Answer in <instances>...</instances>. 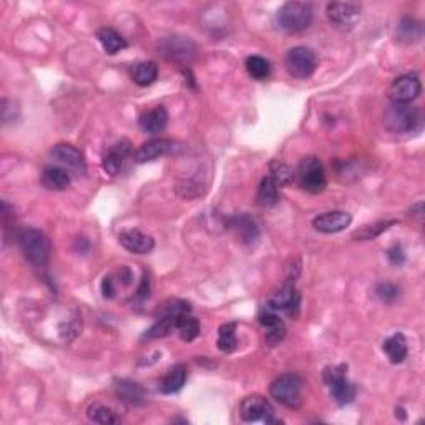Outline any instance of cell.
Here are the masks:
<instances>
[{
  "label": "cell",
  "mask_w": 425,
  "mask_h": 425,
  "mask_svg": "<svg viewBox=\"0 0 425 425\" xmlns=\"http://www.w3.org/2000/svg\"><path fill=\"white\" fill-rule=\"evenodd\" d=\"M314 10L308 2H286L279 7L276 13V24L279 30L286 34H301L312 24Z\"/></svg>",
  "instance_id": "6da1fadb"
},
{
  "label": "cell",
  "mask_w": 425,
  "mask_h": 425,
  "mask_svg": "<svg viewBox=\"0 0 425 425\" xmlns=\"http://www.w3.org/2000/svg\"><path fill=\"white\" fill-rule=\"evenodd\" d=\"M19 246L24 258L35 268H45L50 259V241L38 229H25L19 234Z\"/></svg>",
  "instance_id": "7a4b0ae2"
},
{
  "label": "cell",
  "mask_w": 425,
  "mask_h": 425,
  "mask_svg": "<svg viewBox=\"0 0 425 425\" xmlns=\"http://www.w3.org/2000/svg\"><path fill=\"white\" fill-rule=\"evenodd\" d=\"M304 380L299 374L287 372V374L279 375L273 384L269 385V392L273 398H276L279 404H282L287 409H298L301 405V396H303Z\"/></svg>",
  "instance_id": "3957f363"
},
{
  "label": "cell",
  "mask_w": 425,
  "mask_h": 425,
  "mask_svg": "<svg viewBox=\"0 0 425 425\" xmlns=\"http://www.w3.org/2000/svg\"><path fill=\"white\" fill-rule=\"evenodd\" d=\"M419 123V110L410 103H391L384 112V127L391 133H410Z\"/></svg>",
  "instance_id": "277c9868"
},
{
  "label": "cell",
  "mask_w": 425,
  "mask_h": 425,
  "mask_svg": "<svg viewBox=\"0 0 425 425\" xmlns=\"http://www.w3.org/2000/svg\"><path fill=\"white\" fill-rule=\"evenodd\" d=\"M345 370L347 367L344 364L329 366L322 372V379L324 384L329 387L331 397L338 402L339 405H347L356 398V387L354 384L345 377Z\"/></svg>",
  "instance_id": "5b68a950"
},
{
  "label": "cell",
  "mask_w": 425,
  "mask_h": 425,
  "mask_svg": "<svg viewBox=\"0 0 425 425\" xmlns=\"http://www.w3.org/2000/svg\"><path fill=\"white\" fill-rule=\"evenodd\" d=\"M296 175H298L299 186L308 193L317 194L326 189L327 181L324 166H322V163L316 157H305L301 159Z\"/></svg>",
  "instance_id": "8992f818"
},
{
  "label": "cell",
  "mask_w": 425,
  "mask_h": 425,
  "mask_svg": "<svg viewBox=\"0 0 425 425\" xmlns=\"http://www.w3.org/2000/svg\"><path fill=\"white\" fill-rule=\"evenodd\" d=\"M284 66L291 77L305 80L316 72L317 60L311 48L292 47L287 50L284 57Z\"/></svg>",
  "instance_id": "52a82bcc"
},
{
  "label": "cell",
  "mask_w": 425,
  "mask_h": 425,
  "mask_svg": "<svg viewBox=\"0 0 425 425\" xmlns=\"http://www.w3.org/2000/svg\"><path fill=\"white\" fill-rule=\"evenodd\" d=\"M239 415L245 422H264V424H278L279 420L274 414V407L268 398L261 396H250L239 405Z\"/></svg>",
  "instance_id": "ba28073f"
},
{
  "label": "cell",
  "mask_w": 425,
  "mask_h": 425,
  "mask_svg": "<svg viewBox=\"0 0 425 425\" xmlns=\"http://www.w3.org/2000/svg\"><path fill=\"white\" fill-rule=\"evenodd\" d=\"M158 48L165 59L176 64H189L196 57V45L189 38L178 37V35L163 38Z\"/></svg>",
  "instance_id": "9c48e42d"
},
{
  "label": "cell",
  "mask_w": 425,
  "mask_h": 425,
  "mask_svg": "<svg viewBox=\"0 0 425 425\" xmlns=\"http://www.w3.org/2000/svg\"><path fill=\"white\" fill-rule=\"evenodd\" d=\"M420 92H422L420 78L415 73H407L394 80L389 88V99L392 103H412L415 99H419Z\"/></svg>",
  "instance_id": "30bf717a"
},
{
  "label": "cell",
  "mask_w": 425,
  "mask_h": 425,
  "mask_svg": "<svg viewBox=\"0 0 425 425\" xmlns=\"http://www.w3.org/2000/svg\"><path fill=\"white\" fill-rule=\"evenodd\" d=\"M266 308L273 309V311H284L291 316H298L299 309V294L296 291L294 282L287 281L282 287L276 292H273L271 298L268 299Z\"/></svg>",
  "instance_id": "8fae6325"
},
{
  "label": "cell",
  "mask_w": 425,
  "mask_h": 425,
  "mask_svg": "<svg viewBox=\"0 0 425 425\" xmlns=\"http://www.w3.org/2000/svg\"><path fill=\"white\" fill-rule=\"evenodd\" d=\"M327 19L340 29H351L361 17V6L356 2H331L327 6Z\"/></svg>",
  "instance_id": "7c38bea8"
},
{
  "label": "cell",
  "mask_w": 425,
  "mask_h": 425,
  "mask_svg": "<svg viewBox=\"0 0 425 425\" xmlns=\"http://www.w3.org/2000/svg\"><path fill=\"white\" fill-rule=\"evenodd\" d=\"M352 223V215L347 211H327L312 219L314 229L322 234H336L347 229Z\"/></svg>",
  "instance_id": "4fadbf2b"
},
{
  "label": "cell",
  "mask_w": 425,
  "mask_h": 425,
  "mask_svg": "<svg viewBox=\"0 0 425 425\" xmlns=\"http://www.w3.org/2000/svg\"><path fill=\"white\" fill-rule=\"evenodd\" d=\"M259 322L266 329L264 340L269 347H274V345H278L286 338L284 322H282V319L279 317L278 312L273 311V309L264 308L263 312L259 314Z\"/></svg>",
  "instance_id": "5bb4252c"
},
{
  "label": "cell",
  "mask_w": 425,
  "mask_h": 425,
  "mask_svg": "<svg viewBox=\"0 0 425 425\" xmlns=\"http://www.w3.org/2000/svg\"><path fill=\"white\" fill-rule=\"evenodd\" d=\"M50 157L65 170L72 171H83L85 170V163H83L82 152L75 148L73 145L59 143L50 150Z\"/></svg>",
  "instance_id": "9a60e30c"
},
{
  "label": "cell",
  "mask_w": 425,
  "mask_h": 425,
  "mask_svg": "<svg viewBox=\"0 0 425 425\" xmlns=\"http://www.w3.org/2000/svg\"><path fill=\"white\" fill-rule=\"evenodd\" d=\"M173 148H175V143L168 138H153L145 141L143 145L136 150L135 153V161L136 163H148L154 161V159L165 157V154L171 153Z\"/></svg>",
  "instance_id": "2e32d148"
},
{
  "label": "cell",
  "mask_w": 425,
  "mask_h": 425,
  "mask_svg": "<svg viewBox=\"0 0 425 425\" xmlns=\"http://www.w3.org/2000/svg\"><path fill=\"white\" fill-rule=\"evenodd\" d=\"M120 245L133 254H148L154 247V241L152 236L138 231V229H127L122 231L118 236Z\"/></svg>",
  "instance_id": "e0dca14e"
},
{
  "label": "cell",
  "mask_w": 425,
  "mask_h": 425,
  "mask_svg": "<svg viewBox=\"0 0 425 425\" xmlns=\"http://www.w3.org/2000/svg\"><path fill=\"white\" fill-rule=\"evenodd\" d=\"M168 118L170 117H168L166 108L159 105L141 115L138 118V127L146 135H158L166 128Z\"/></svg>",
  "instance_id": "ac0fdd59"
},
{
  "label": "cell",
  "mask_w": 425,
  "mask_h": 425,
  "mask_svg": "<svg viewBox=\"0 0 425 425\" xmlns=\"http://www.w3.org/2000/svg\"><path fill=\"white\" fill-rule=\"evenodd\" d=\"M113 387L117 396L122 398V402H125L128 405H140L145 402L146 398L145 389L141 387L138 382H133V380H127V379H118L115 380Z\"/></svg>",
  "instance_id": "d6986e66"
},
{
  "label": "cell",
  "mask_w": 425,
  "mask_h": 425,
  "mask_svg": "<svg viewBox=\"0 0 425 425\" xmlns=\"http://www.w3.org/2000/svg\"><path fill=\"white\" fill-rule=\"evenodd\" d=\"M186 379H188V369L183 364H178L171 367L170 370L163 375V379L159 380V392L166 394H176L185 387Z\"/></svg>",
  "instance_id": "ffe728a7"
},
{
  "label": "cell",
  "mask_w": 425,
  "mask_h": 425,
  "mask_svg": "<svg viewBox=\"0 0 425 425\" xmlns=\"http://www.w3.org/2000/svg\"><path fill=\"white\" fill-rule=\"evenodd\" d=\"M42 183L52 192H65L70 186V173L62 166H45L42 171Z\"/></svg>",
  "instance_id": "44dd1931"
},
{
  "label": "cell",
  "mask_w": 425,
  "mask_h": 425,
  "mask_svg": "<svg viewBox=\"0 0 425 425\" xmlns=\"http://www.w3.org/2000/svg\"><path fill=\"white\" fill-rule=\"evenodd\" d=\"M128 153H130V143H128L127 140L113 145L112 148L108 150V153L103 157V170L108 173L110 176L118 175L123 166V159L127 158Z\"/></svg>",
  "instance_id": "7402d4cb"
},
{
  "label": "cell",
  "mask_w": 425,
  "mask_h": 425,
  "mask_svg": "<svg viewBox=\"0 0 425 425\" xmlns=\"http://www.w3.org/2000/svg\"><path fill=\"white\" fill-rule=\"evenodd\" d=\"M382 349L385 356L389 357V361H391L392 364H402V362L405 361L407 352H409L407 340L404 338V334H401V332H397V334L385 339Z\"/></svg>",
  "instance_id": "603a6c76"
},
{
  "label": "cell",
  "mask_w": 425,
  "mask_h": 425,
  "mask_svg": "<svg viewBox=\"0 0 425 425\" xmlns=\"http://www.w3.org/2000/svg\"><path fill=\"white\" fill-rule=\"evenodd\" d=\"M229 224L238 233V236L241 238L243 243H252L259 234L254 219H251L247 215L233 216V218H229Z\"/></svg>",
  "instance_id": "cb8c5ba5"
},
{
  "label": "cell",
  "mask_w": 425,
  "mask_h": 425,
  "mask_svg": "<svg viewBox=\"0 0 425 425\" xmlns=\"http://www.w3.org/2000/svg\"><path fill=\"white\" fill-rule=\"evenodd\" d=\"M99 40L101 47H103V50L108 53V55H115V53L125 50L127 48V40L123 38L117 30L112 29V27H103V29H100Z\"/></svg>",
  "instance_id": "d4e9b609"
},
{
  "label": "cell",
  "mask_w": 425,
  "mask_h": 425,
  "mask_svg": "<svg viewBox=\"0 0 425 425\" xmlns=\"http://www.w3.org/2000/svg\"><path fill=\"white\" fill-rule=\"evenodd\" d=\"M131 78L138 87H150L158 78V65L154 62H140L133 66Z\"/></svg>",
  "instance_id": "484cf974"
},
{
  "label": "cell",
  "mask_w": 425,
  "mask_h": 425,
  "mask_svg": "<svg viewBox=\"0 0 425 425\" xmlns=\"http://www.w3.org/2000/svg\"><path fill=\"white\" fill-rule=\"evenodd\" d=\"M258 205L263 208H273L279 203V186L276 185L271 176H266L261 180L259 188H258Z\"/></svg>",
  "instance_id": "4316f807"
},
{
  "label": "cell",
  "mask_w": 425,
  "mask_h": 425,
  "mask_svg": "<svg viewBox=\"0 0 425 425\" xmlns=\"http://www.w3.org/2000/svg\"><path fill=\"white\" fill-rule=\"evenodd\" d=\"M180 316H183V314H180ZM180 316H176V314H168V316H161L152 327H150L148 331H146V334L143 336V338L145 339L166 338V336H170L173 331H176Z\"/></svg>",
  "instance_id": "83f0119b"
},
{
  "label": "cell",
  "mask_w": 425,
  "mask_h": 425,
  "mask_svg": "<svg viewBox=\"0 0 425 425\" xmlns=\"http://www.w3.org/2000/svg\"><path fill=\"white\" fill-rule=\"evenodd\" d=\"M397 37L401 42H417L422 37V25H420V22L410 19V17H404L397 27Z\"/></svg>",
  "instance_id": "f1b7e54d"
},
{
  "label": "cell",
  "mask_w": 425,
  "mask_h": 425,
  "mask_svg": "<svg viewBox=\"0 0 425 425\" xmlns=\"http://www.w3.org/2000/svg\"><path fill=\"white\" fill-rule=\"evenodd\" d=\"M87 417L93 424L100 425H112V424H120V417L110 407L101 405V404H93L88 407Z\"/></svg>",
  "instance_id": "f546056e"
},
{
  "label": "cell",
  "mask_w": 425,
  "mask_h": 425,
  "mask_svg": "<svg viewBox=\"0 0 425 425\" xmlns=\"http://www.w3.org/2000/svg\"><path fill=\"white\" fill-rule=\"evenodd\" d=\"M218 349L221 352H233L236 349V324L234 322H226L218 331Z\"/></svg>",
  "instance_id": "4dcf8cb0"
},
{
  "label": "cell",
  "mask_w": 425,
  "mask_h": 425,
  "mask_svg": "<svg viewBox=\"0 0 425 425\" xmlns=\"http://www.w3.org/2000/svg\"><path fill=\"white\" fill-rule=\"evenodd\" d=\"M176 331H178L181 339L186 340V343H192V340H194L199 336L201 327H199L198 319L189 316V312H188V314H183V316H180Z\"/></svg>",
  "instance_id": "1f68e13d"
},
{
  "label": "cell",
  "mask_w": 425,
  "mask_h": 425,
  "mask_svg": "<svg viewBox=\"0 0 425 425\" xmlns=\"http://www.w3.org/2000/svg\"><path fill=\"white\" fill-rule=\"evenodd\" d=\"M246 70L254 80H266L271 75V64L259 55H251L246 59Z\"/></svg>",
  "instance_id": "d6a6232c"
},
{
  "label": "cell",
  "mask_w": 425,
  "mask_h": 425,
  "mask_svg": "<svg viewBox=\"0 0 425 425\" xmlns=\"http://www.w3.org/2000/svg\"><path fill=\"white\" fill-rule=\"evenodd\" d=\"M394 224H397V221H380V223L375 224H367L362 229L354 233L352 238L356 239V241H370V239H375L384 231H387Z\"/></svg>",
  "instance_id": "836d02e7"
},
{
  "label": "cell",
  "mask_w": 425,
  "mask_h": 425,
  "mask_svg": "<svg viewBox=\"0 0 425 425\" xmlns=\"http://www.w3.org/2000/svg\"><path fill=\"white\" fill-rule=\"evenodd\" d=\"M269 176H271L279 188H281V186H287L292 183V180H294V171L287 165H284V163H274L271 168V175Z\"/></svg>",
  "instance_id": "e575fe53"
},
{
  "label": "cell",
  "mask_w": 425,
  "mask_h": 425,
  "mask_svg": "<svg viewBox=\"0 0 425 425\" xmlns=\"http://www.w3.org/2000/svg\"><path fill=\"white\" fill-rule=\"evenodd\" d=\"M375 294L379 296V299L382 303H394L398 298V287L391 282H380L375 289Z\"/></svg>",
  "instance_id": "d590c367"
},
{
  "label": "cell",
  "mask_w": 425,
  "mask_h": 425,
  "mask_svg": "<svg viewBox=\"0 0 425 425\" xmlns=\"http://www.w3.org/2000/svg\"><path fill=\"white\" fill-rule=\"evenodd\" d=\"M387 258L394 266H401L402 263H404L405 254H404V250H402V246H398V245L392 246L391 250L387 251Z\"/></svg>",
  "instance_id": "8d00e7d4"
},
{
  "label": "cell",
  "mask_w": 425,
  "mask_h": 425,
  "mask_svg": "<svg viewBox=\"0 0 425 425\" xmlns=\"http://www.w3.org/2000/svg\"><path fill=\"white\" fill-rule=\"evenodd\" d=\"M101 292H103L105 298H113L115 296V284L110 276H105L103 281H101Z\"/></svg>",
  "instance_id": "74e56055"
},
{
  "label": "cell",
  "mask_w": 425,
  "mask_h": 425,
  "mask_svg": "<svg viewBox=\"0 0 425 425\" xmlns=\"http://www.w3.org/2000/svg\"><path fill=\"white\" fill-rule=\"evenodd\" d=\"M410 215L415 216V218H417L420 223H422V219H424V201L415 203V205L410 208Z\"/></svg>",
  "instance_id": "f35d334b"
},
{
  "label": "cell",
  "mask_w": 425,
  "mask_h": 425,
  "mask_svg": "<svg viewBox=\"0 0 425 425\" xmlns=\"http://www.w3.org/2000/svg\"><path fill=\"white\" fill-rule=\"evenodd\" d=\"M148 294H150V281H148V278L145 276L143 281H141L140 287H138V298L145 299V298H148Z\"/></svg>",
  "instance_id": "ab89813d"
},
{
  "label": "cell",
  "mask_w": 425,
  "mask_h": 425,
  "mask_svg": "<svg viewBox=\"0 0 425 425\" xmlns=\"http://www.w3.org/2000/svg\"><path fill=\"white\" fill-rule=\"evenodd\" d=\"M120 279H122V282L123 284H130V279H131V273L128 271L127 268H123L122 271H120Z\"/></svg>",
  "instance_id": "60d3db41"
}]
</instances>
